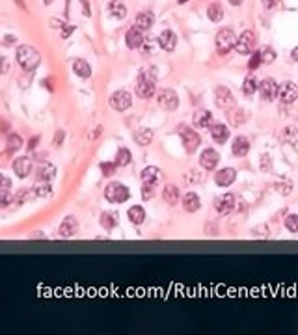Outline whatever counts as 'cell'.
<instances>
[{
    "mask_svg": "<svg viewBox=\"0 0 298 335\" xmlns=\"http://www.w3.org/2000/svg\"><path fill=\"white\" fill-rule=\"evenodd\" d=\"M13 171H15V175L21 177V179L28 177L32 173V160L28 157L15 158V162H13Z\"/></svg>",
    "mask_w": 298,
    "mask_h": 335,
    "instance_id": "obj_15",
    "label": "cell"
},
{
    "mask_svg": "<svg viewBox=\"0 0 298 335\" xmlns=\"http://www.w3.org/2000/svg\"><path fill=\"white\" fill-rule=\"evenodd\" d=\"M43 2H45L47 6H49V4H52V0H43Z\"/></svg>",
    "mask_w": 298,
    "mask_h": 335,
    "instance_id": "obj_57",
    "label": "cell"
},
{
    "mask_svg": "<svg viewBox=\"0 0 298 335\" xmlns=\"http://www.w3.org/2000/svg\"><path fill=\"white\" fill-rule=\"evenodd\" d=\"M101 169H102V173H104V175H112V173H114V169H116V164H108V162H102Z\"/></svg>",
    "mask_w": 298,
    "mask_h": 335,
    "instance_id": "obj_47",
    "label": "cell"
},
{
    "mask_svg": "<svg viewBox=\"0 0 298 335\" xmlns=\"http://www.w3.org/2000/svg\"><path fill=\"white\" fill-rule=\"evenodd\" d=\"M235 179H237V171L233 168H224L214 175V183L218 186H229L235 183Z\"/></svg>",
    "mask_w": 298,
    "mask_h": 335,
    "instance_id": "obj_16",
    "label": "cell"
},
{
    "mask_svg": "<svg viewBox=\"0 0 298 335\" xmlns=\"http://www.w3.org/2000/svg\"><path fill=\"white\" fill-rule=\"evenodd\" d=\"M253 48H255V34H253L251 30H244L241 36L237 37L235 50H237L239 54H250Z\"/></svg>",
    "mask_w": 298,
    "mask_h": 335,
    "instance_id": "obj_5",
    "label": "cell"
},
{
    "mask_svg": "<svg viewBox=\"0 0 298 335\" xmlns=\"http://www.w3.org/2000/svg\"><path fill=\"white\" fill-rule=\"evenodd\" d=\"M110 106L114 108L116 112H125L129 110L130 106H132V97H130L129 92H125V90H120V92L112 93L110 97Z\"/></svg>",
    "mask_w": 298,
    "mask_h": 335,
    "instance_id": "obj_7",
    "label": "cell"
},
{
    "mask_svg": "<svg viewBox=\"0 0 298 335\" xmlns=\"http://www.w3.org/2000/svg\"><path fill=\"white\" fill-rule=\"evenodd\" d=\"M158 45H160V48L168 50V52L175 50V45H177L175 32H172V30H164V32L158 36Z\"/></svg>",
    "mask_w": 298,
    "mask_h": 335,
    "instance_id": "obj_17",
    "label": "cell"
},
{
    "mask_svg": "<svg viewBox=\"0 0 298 335\" xmlns=\"http://www.w3.org/2000/svg\"><path fill=\"white\" fill-rule=\"evenodd\" d=\"M157 45H155V41H153V39H146V41H144V45H142V48H144L146 52H153V50L157 48Z\"/></svg>",
    "mask_w": 298,
    "mask_h": 335,
    "instance_id": "obj_46",
    "label": "cell"
},
{
    "mask_svg": "<svg viewBox=\"0 0 298 335\" xmlns=\"http://www.w3.org/2000/svg\"><path fill=\"white\" fill-rule=\"evenodd\" d=\"M76 229H78V222H76V218L74 216H67V218H64L62 220V223H60V235L62 237H73L74 233H76Z\"/></svg>",
    "mask_w": 298,
    "mask_h": 335,
    "instance_id": "obj_20",
    "label": "cell"
},
{
    "mask_svg": "<svg viewBox=\"0 0 298 335\" xmlns=\"http://www.w3.org/2000/svg\"><path fill=\"white\" fill-rule=\"evenodd\" d=\"M125 39H127V47H129V48H142L144 41H146V37H144V30H140L138 26L129 28V32H127Z\"/></svg>",
    "mask_w": 298,
    "mask_h": 335,
    "instance_id": "obj_14",
    "label": "cell"
},
{
    "mask_svg": "<svg viewBox=\"0 0 298 335\" xmlns=\"http://www.w3.org/2000/svg\"><path fill=\"white\" fill-rule=\"evenodd\" d=\"M34 195H36V192H34V190H19L17 195L13 197V201H15V203H19V205L26 203V201H30Z\"/></svg>",
    "mask_w": 298,
    "mask_h": 335,
    "instance_id": "obj_36",
    "label": "cell"
},
{
    "mask_svg": "<svg viewBox=\"0 0 298 335\" xmlns=\"http://www.w3.org/2000/svg\"><path fill=\"white\" fill-rule=\"evenodd\" d=\"M41 62V56L34 47L21 45L17 48V64L25 69V71H34Z\"/></svg>",
    "mask_w": 298,
    "mask_h": 335,
    "instance_id": "obj_1",
    "label": "cell"
},
{
    "mask_svg": "<svg viewBox=\"0 0 298 335\" xmlns=\"http://www.w3.org/2000/svg\"><path fill=\"white\" fill-rule=\"evenodd\" d=\"M235 43H237V37L231 28H222L216 34V50L220 54H227L231 48H235Z\"/></svg>",
    "mask_w": 298,
    "mask_h": 335,
    "instance_id": "obj_2",
    "label": "cell"
},
{
    "mask_svg": "<svg viewBox=\"0 0 298 335\" xmlns=\"http://www.w3.org/2000/svg\"><path fill=\"white\" fill-rule=\"evenodd\" d=\"M257 80H255V76L253 74H248L246 78H244V82H242V92L244 95H253V93L257 92Z\"/></svg>",
    "mask_w": 298,
    "mask_h": 335,
    "instance_id": "obj_32",
    "label": "cell"
},
{
    "mask_svg": "<svg viewBox=\"0 0 298 335\" xmlns=\"http://www.w3.org/2000/svg\"><path fill=\"white\" fill-rule=\"evenodd\" d=\"M218 162H220V155H218L216 149H205L203 153H201V157H199V164L207 171H213L214 168L218 166Z\"/></svg>",
    "mask_w": 298,
    "mask_h": 335,
    "instance_id": "obj_12",
    "label": "cell"
},
{
    "mask_svg": "<svg viewBox=\"0 0 298 335\" xmlns=\"http://www.w3.org/2000/svg\"><path fill=\"white\" fill-rule=\"evenodd\" d=\"M56 177V166L50 162H43L41 166L37 168V179L39 183H50Z\"/></svg>",
    "mask_w": 298,
    "mask_h": 335,
    "instance_id": "obj_19",
    "label": "cell"
},
{
    "mask_svg": "<svg viewBox=\"0 0 298 335\" xmlns=\"http://www.w3.org/2000/svg\"><path fill=\"white\" fill-rule=\"evenodd\" d=\"M285 227L291 233H298V214H289L285 218Z\"/></svg>",
    "mask_w": 298,
    "mask_h": 335,
    "instance_id": "obj_39",
    "label": "cell"
},
{
    "mask_svg": "<svg viewBox=\"0 0 298 335\" xmlns=\"http://www.w3.org/2000/svg\"><path fill=\"white\" fill-rule=\"evenodd\" d=\"M130 160H132L130 151L127 147H121L116 155V166H127V164H130Z\"/></svg>",
    "mask_w": 298,
    "mask_h": 335,
    "instance_id": "obj_34",
    "label": "cell"
},
{
    "mask_svg": "<svg viewBox=\"0 0 298 335\" xmlns=\"http://www.w3.org/2000/svg\"><path fill=\"white\" fill-rule=\"evenodd\" d=\"M108 13L114 19H125L127 17V6L121 0H110L108 2Z\"/></svg>",
    "mask_w": 298,
    "mask_h": 335,
    "instance_id": "obj_25",
    "label": "cell"
},
{
    "mask_svg": "<svg viewBox=\"0 0 298 335\" xmlns=\"http://www.w3.org/2000/svg\"><path fill=\"white\" fill-rule=\"evenodd\" d=\"M207 15H209V19L213 21V23H220L224 19V9H222V6L220 4H211L209 8H207Z\"/></svg>",
    "mask_w": 298,
    "mask_h": 335,
    "instance_id": "obj_33",
    "label": "cell"
},
{
    "mask_svg": "<svg viewBox=\"0 0 298 335\" xmlns=\"http://www.w3.org/2000/svg\"><path fill=\"white\" fill-rule=\"evenodd\" d=\"M181 140H183V144H185V149L188 155L196 153V149L199 147V144H201V136H199L196 130L188 129V127L181 129Z\"/></svg>",
    "mask_w": 298,
    "mask_h": 335,
    "instance_id": "obj_9",
    "label": "cell"
},
{
    "mask_svg": "<svg viewBox=\"0 0 298 335\" xmlns=\"http://www.w3.org/2000/svg\"><path fill=\"white\" fill-rule=\"evenodd\" d=\"M261 60H263V64H272V62L276 60V52H274L270 47H265V48L261 50Z\"/></svg>",
    "mask_w": 298,
    "mask_h": 335,
    "instance_id": "obj_41",
    "label": "cell"
},
{
    "mask_svg": "<svg viewBox=\"0 0 298 335\" xmlns=\"http://www.w3.org/2000/svg\"><path fill=\"white\" fill-rule=\"evenodd\" d=\"M183 207H185L186 213H196V211L201 207V201H199L198 194H194V192H188V194L185 195V199H183Z\"/></svg>",
    "mask_w": 298,
    "mask_h": 335,
    "instance_id": "obj_28",
    "label": "cell"
},
{
    "mask_svg": "<svg viewBox=\"0 0 298 335\" xmlns=\"http://www.w3.org/2000/svg\"><path fill=\"white\" fill-rule=\"evenodd\" d=\"M279 101L285 102V104H291V102H295L298 99V84L291 82H283L279 86V93H278Z\"/></svg>",
    "mask_w": 298,
    "mask_h": 335,
    "instance_id": "obj_11",
    "label": "cell"
},
{
    "mask_svg": "<svg viewBox=\"0 0 298 335\" xmlns=\"http://www.w3.org/2000/svg\"><path fill=\"white\" fill-rule=\"evenodd\" d=\"M82 4H84V13H86V15H90V8H88V0H82Z\"/></svg>",
    "mask_w": 298,
    "mask_h": 335,
    "instance_id": "obj_55",
    "label": "cell"
},
{
    "mask_svg": "<svg viewBox=\"0 0 298 335\" xmlns=\"http://www.w3.org/2000/svg\"><path fill=\"white\" fill-rule=\"evenodd\" d=\"M101 223H102V227H104V229H114V225H116V218L110 216V214H102Z\"/></svg>",
    "mask_w": 298,
    "mask_h": 335,
    "instance_id": "obj_43",
    "label": "cell"
},
{
    "mask_svg": "<svg viewBox=\"0 0 298 335\" xmlns=\"http://www.w3.org/2000/svg\"><path fill=\"white\" fill-rule=\"evenodd\" d=\"M34 192H36V195H39V197H49V195L52 194V188H50L49 183H39V185L34 186Z\"/></svg>",
    "mask_w": 298,
    "mask_h": 335,
    "instance_id": "obj_37",
    "label": "cell"
},
{
    "mask_svg": "<svg viewBox=\"0 0 298 335\" xmlns=\"http://www.w3.org/2000/svg\"><path fill=\"white\" fill-rule=\"evenodd\" d=\"M263 6L267 9H274L279 6V0H263Z\"/></svg>",
    "mask_w": 298,
    "mask_h": 335,
    "instance_id": "obj_48",
    "label": "cell"
},
{
    "mask_svg": "<svg viewBox=\"0 0 298 335\" xmlns=\"http://www.w3.org/2000/svg\"><path fill=\"white\" fill-rule=\"evenodd\" d=\"M261 162H263V164H261V169H263V171H269L270 169V158L269 157H263V160H261Z\"/></svg>",
    "mask_w": 298,
    "mask_h": 335,
    "instance_id": "obj_50",
    "label": "cell"
},
{
    "mask_svg": "<svg viewBox=\"0 0 298 335\" xmlns=\"http://www.w3.org/2000/svg\"><path fill=\"white\" fill-rule=\"evenodd\" d=\"M104 197L110 201V203H123L130 197V192L127 186L120 185V183H110L104 190Z\"/></svg>",
    "mask_w": 298,
    "mask_h": 335,
    "instance_id": "obj_3",
    "label": "cell"
},
{
    "mask_svg": "<svg viewBox=\"0 0 298 335\" xmlns=\"http://www.w3.org/2000/svg\"><path fill=\"white\" fill-rule=\"evenodd\" d=\"M214 101L216 104L224 108V110H229L235 106V95L231 93V90H227L225 86H218L216 90H214Z\"/></svg>",
    "mask_w": 298,
    "mask_h": 335,
    "instance_id": "obj_8",
    "label": "cell"
},
{
    "mask_svg": "<svg viewBox=\"0 0 298 335\" xmlns=\"http://www.w3.org/2000/svg\"><path fill=\"white\" fill-rule=\"evenodd\" d=\"M233 209H235V195L233 194H224L216 201V211H218V214H222V216L233 213Z\"/></svg>",
    "mask_w": 298,
    "mask_h": 335,
    "instance_id": "obj_18",
    "label": "cell"
},
{
    "mask_svg": "<svg viewBox=\"0 0 298 335\" xmlns=\"http://www.w3.org/2000/svg\"><path fill=\"white\" fill-rule=\"evenodd\" d=\"M162 179H164V175H162V171H160L157 166H149L142 171V181H144L146 185L158 186L162 183Z\"/></svg>",
    "mask_w": 298,
    "mask_h": 335,
    "instance_id": "obj_13",
    "label": "cell"
},
{
    "mask_svg": "<svg viewBox=\"0 0 298 335\" xmlns=\"http://www.w3.org/2000/svg\"><path fill=\"white\" fill-rule=\"evenodd\" d=\"M211 138L216 142V144H225L227 138H229V129L222 125V123H216V125H211Z\"/></svg>",
    "mask_w": 298,
    "mask_h": 335,
    "instance_id": "obj_22",
    "label": "cell"
},
{
    "mask_svg": "<svg viewBox=\"0 0 298 335\" xmlns=\"http://www.w3.org/2000/svg\"><path fill=\"white\" fill-rule=\"evenodd\" d=\"M2 181H4V175H2V173H0V186H2Z\"/></svg>",
    "mask_w": 298,
    "mask_h": 335,
    "instance_id": "obj_58",
    "label": "cell"
},
{
    "mask_svg": "<svg viewBox=\"0 0 298 335\" xmlns=\"http://www.w3.org/2000/svg\"><path fill=\"white\" fill-rule=\"evenodd\" d=\"M291 56H293V60H295V62H298V47H295V48H293Z\"/></svg>",
    "mask_w": 298,
    "mask_h": 335,
    "instance_id": "obj_54",
    "label": "cell"
},
{
    "mask_svg": "<svg viewBox=\"0 0 298 335\" xmlns=\"http://www.w3.org/2000/svg\"><path fill=\"white\" fill-rule=\"evenodd\" d=\"M225 116H227V120H229V125H233V127H241L242 123L246 121V116H244V112H242L241 108H237V106L229 108Z\"/></svg>",
    "mask_w": 298,
    "mask_h": 335,
    "instance_id": "obj_27",
    "label": "cell"
},
{
    "mask_svg": "<svg viewBox=\"0 0 298 335\" xmlns=\"http://www.w3.org/2000/svg\"><path fill=\"white\" fill-rule=\"evenodd\" d=\"M64 138H65V132H64V130H58V132H56L54 144H56V145H60V144L64 142Z\"/></svg>",
    "mask_w": 298,
    "mask_h": 335,
    "instance_id": "obj_49",
    "label": "cell"
},
{
    "mask_svg": "<svg viewBox=\"0 0 298 335\" xmlns=\"http://www.w3.org/2000/svg\"><path fill=\"white\" fill-rule=\"evenodd\" d=\"M259 95L263 101H274L276 97H278L279 93V86L276 80H272V78H265L263 82L259 84Z\"/></svg>",
    "mask_w": 298,
    "mask_h": 335,
    "instance_id": "obj_10",
    "label": "cell"
},
{
    "mask_svg": "<svg viewBox=\"0 0 298 335\" xmlns=\"http://www.w3.org/2000/svg\"><path fill=\"white\" fill-rule=\"evenodd\" d=\"M231 151L235 157H246L248 151H250V142L244 138V136H237V138L233 140Z\"/></svg>",
    "mask_w": 298,
    "mask_h": 335,
    "instance_id": "obj_23",
    "label": "cell"
},
{
    "mask_svg": "<svg viewBox=\"0 0 298 335\" xmlns=\"http://www.w3.org/2000/svg\"><path fill=\"white\" fill-rule=\"evenodd\" d=\"M261 64H263V60H261V52H253V54H251V60L248 62V67H250V69H257Z\"/></svg>",
    "mask_w": 298,
    "mask_h": 335,
    "instance_id": "obj_44",
    "label": "cell"
},
{
    "mask_svg": "<svg viewBox=\"0 0 298 335\" xmlns=\"http://www.w3.org/2000/svg\"><path fill=\"white\" fill-rule=\"evenodd\" d=\"M73 71L76 76L80 78H90L92 76V67L86 60H74L73 62Z\"/></svg>",
    "mask_w": 298,
    "mask_h": 335,
    "instance_id": "obj_26",
    "label": "cell"
},
{
    "mask_svg": "<svg viewBox=\"0 0 298 335\" xmlns=\"http://www.w3.org/2000/svg\"><path fill=\"white\" fill-rule=\"evenodd\" d=\"M157 101H158V106L168 112H174L177 106H179V97H177V93L174 92V90H170V88H164V90L158 92Z\"/></svg>",
    "mask_w": 298,
    "mask_h": 335,
    "instance_id": "obj_6",
    "label": "cell"
},
{
    "mask_svg": "<svg viewBox=\"0 0 298 335\" xmlns=\"http://www.w3.org/2000/svg\"><path fill=\"white\" fill-rule=\"evenodd\" d=\"M291 188H293V185H291L289 181H285L283 185H281V183H278V185H276V190H278L281 195H287L289 192H291Z\"/></svg>",
    "mask_w": 298,
    "mask_h": 335,
    "instance_id": "obj_45",
    "label": "cell"
},
{
    "mask_svg": "<svg viewBox=\"0 0 298 335\" xmlns=\"http://www.w3.org/2000/svg\"><path fill=\"white\" fill-rule=\"evenodd\" d=\"M6 71V60L0 56V73H4Z\"/></svg>",
    "mask_w": 298,
    "mask_h": 335,
    "instance_id": "obj_52",
    "label": "cell"
},
{
    "mask_svg": "<svg viewBox=\"0 0 298 335\" xmlns=\"http://www.w3.org/2000/svg\"><path fill=\"white\" fill-rule=\"evenodd\" d=\"M129 220L132 223H136V225L144 223V220H146V211H144V207H140V205H132V207L129 209Z\"/></svg>",
    "mask_w": 298,
    "mask_h": 335,
    "instance_id": "obj_31",
    "label": "cell"
},
{
    "mask_svg": "<svg viewBox=\"0 0 298 335\" xmlns=\"http://www.w3.org/2000/svg\"><path fill=\"white\" fill-rule=\"evenodd\" d=\"M21 145H23V138H21L19 134H9L8 136V151L9 153L21 149Z\"/></svg>",
    "mask_w": 298,
    "mask_h": 335,
    "instance_id": "obj_38",
    "label": "cell"
},
{
    "mask_svg": "<svg viewBox=\"0 0 298 335\" xmlns=\"http://www.w3.org/2000/svg\"><path fill=\"white\" fill-rule=\"evenodd\" d=\"M37 140H39V138L30 140V144H28V149H30V151H32V149H34V147H36V145H37Z\"/></svg>",
    "mask_w": 298,
    "mask_h": 335,
    "instance_id": "obj_53",
    "label": "cell"
},
{
    "mask_svg": "<svg viewBox=\"0 0 298 335\" xmlns=\"http://www.w3.org/2000/svg\"><path fill=\"white\" fill-rule=\"evenodd\" d=\"M155 188L157 186H153V185H146L144 183V186H142V199H146V201H149L153 195H155Z\"/></svg>",
    "mask_w": 298,
    "mask_h": 335,
    "instance_id": "obj_42",
    "label": "cell"
},
{
    "mask_svg": "<svg viewBox=\"0 0 298 335\" xmlns=\"http://www.w3.org/2000/svg\"><path fill=\"white\" fill-rule=\"evenodd\" d=\"M177 2H179V4H185V2H188V0H177Z\"/></svg>",
    "mask_w": 298,
    "mask_h": 335,
    "instance_id": "obj_59",
    "label": "cell"
},
{
    "mask_svg": "<svg viewBox=\"0 0 298 335\" xmlns=\"http://www.w3.org/2000/svg\"><path fill=\"white\" fill-rule=\"evenodd\" d=\"M162 197H164L166 203L175 205L179 201V188L175 185H166L164 190H162Z\"/></svg>",
    "mask_w": 298,
    "mask_h": 335,
    "instance_id": "obj_30",
    "label": "cell"
},
{
    "mask_svg": "<svg viewBox=\"0 0 298 335\" xmlns=\"http://www.w3.org/2000/svg\"><path fill=\"white\" fill-rule=\"evenodd\" d=\"M153 130L148 129V127H144V129H138L134 132V142L138 144V145H149L151 142H153Z\"/></svg>",
    "mask_w": 298,
    "mask_h": 335,
    "instance_id": "obj_29",
    "label": "cell"
},
{
    "mask_svg": "<svg viewBox=\"0 0 298 335\" xmlns=\"http://www.w3.org/2000/svg\"><path fill=\"white\" fill-rule=\"evenodd\" d=\"M281 140L287 144H297L298 142V129L297 127H285L281 130Z\"/></svg>",
    "mask_w": 298,
    "mask_h": 335,
    "instance_id": "obj_35",
    "label": "cell"
},
{
    "mask_svg": "<svg viewBox=\"0 0 298 335\" xmlns=\"http://www.w3.org/2000/svg\"><path fill=\"white\" fill-rule=\"evenodd\" d=\"M213 125V114L209 110H196L194 114V127L196 129H207Z\"/></svg>",
    "mask_w": 298,
    "mask_h": 335,
    "instance_id": "obj_21",
    "label": "cell"
},
{
    "mask_svg": "<svg viewBox=\"0 0 298 335\" xmlns=\"http://www.w3.org/2000/svg\"><path fill=\"white\" fill-rule=\"evenodd\" d=\"M227 2H229L231 6H241L242 4V0H227Z\"/></svg>",
    "mask_w": 298,
    "mask_h": 335,
    "instance_id": "obj_56",
    "label": "cell"
},
{
    "mask_svg": "<svg viewBox=\"0 0 298 335\" xmlns=\"http://www.w3.org/2000/svg\"><path fill=\"white\" fill-rule=\"evenodd\" d=\"M71 32H73V26H67V28H64V32H62V37L71 36Z\"/></svg>",
    "mask_w": 298,
    "mask_h": 335,
    "instance_id": "obj_51",
    "label": "cell"
},
{
    "mask_svg": "<svg viewBox=\"0 0 298 335\" xmlns=\"http://www.w3.org/2000/svg\"><path fill=\"white\" fill-rule=\"evenodd\" d=\"M13 201V194L9 192V188H0V207H8Z\"/></svg>",
    "mask_w": 298,
    "mask_h": 335,
    "instance_id": "obj_40",
    "label": "cell"
},
{
    "mask_svg": "<svg viewBox=\"0 0 298 335\" xmlns=\"http://www.w3.org/2000/svg\"><path fill=\"white\" fill-rule=\"evenodd\" d=\"M155 78H151L149 74L142 73L138 76V82H136V95H138L140 99H149V97H153L155 95Z\"/></svg>",
    "mask_w": 298,
    "mask_h": 335,
    "instance_id": "obj_4",
    "label": "cell"
},
{
    "mask_svg": "<svg viewBox=\"0 0 298 335\" xmlns=\"http://www.w3.org/2000/svg\"><path fill=\"white\" fill-rule=\"evenodd\" d=\"M153 23H155V15L151 11H140L134 21V26H138L140 30H148L153 26Z\"/></svg>",
    "mask_w": 298,
    "mask_h": 335,
    "instance_id": "obj_24",
    "label": "cell"
}]
</instances>
